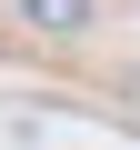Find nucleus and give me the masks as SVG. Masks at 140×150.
I'll return each instance as SVG.
<instances>
[{"label":"nucleus","mask_w":140,"mask_h":150,"mask_svg":"<svg viewBox=\"0 0 140 150\" xmlns=\"http://www.w3.org/2000/svg\"><path fill=\"white\" fill-rule=\"evenodd\" d=\"M20 20H30L40 40H80V30L100 20V0H20Z\"/></svg>","instance_id":"1"},{"label":"nucleus","mask_w":140,"mask_h":150,"mask_svg":"<svg viewBox=\"0 0 140 150\" xmlns=\"http://www.w3.org/2000/svg\"><path fill=\"white\" fill-rule=\"evenodd\" d=\"M130 100H140V70H130Z\"/></svg>","instance_id":"2"}]
</instances>
